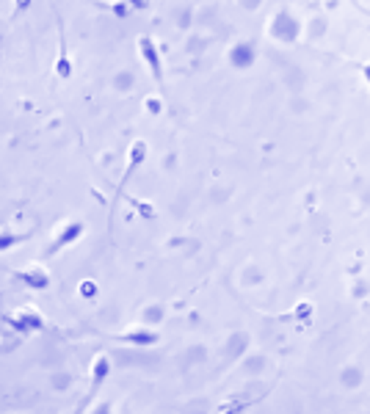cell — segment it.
Instances as JSON below:
<instances>
[{
    "instance_id": "obj_1",
    "label": "cell",
    "mask_w": 370,
    "mask_h": 414,
    "mask_svg": "<svg viewBox=\"0 0 370 414\" xmlns=\"http://www.w3.org/2000/svg\"><path fill=\"white\" fill-rule=\"evenodd\" d=\"M108 376H111V359H108V353H97L94 362H92V384H89V392H86L83 403L78 406V414L86 412V406L97 398V392L102 389V384L108 382Z\"/></svg>"
},
{
    "instance_id": "obj_2",
    "label": "cell",
    "mask_w": 370,
    "mask_h": 414,
    "mask_svg": "<svg viewBox=\"0 0 370 414\" xmlns=\"http://www.w3.org/2000/svg\"><path fill=\"white\" fill-rule=\"evenodd\" d=\"M138 53L144 56V61L149 66L152 78H155V86L164 89V61H161V53H158V44L152 36H138Z\"/></svg>"
},
{
    "instance_id": "obj_3",
    "label": "cell",
    "mask_w": 370,
    "mask_h": 414,
    "mask_svg": "<svg viewBox=\"0 0 370 414\" xmlns=\"http://www.w3.org/2000/svg\"><path fill=\"white\" fill-rule=\"evenodd\" d=\"M6 323H8L11 329L23 331V334H28V331H42V329H44V318L36 312L34 307H20L17 312L6 315Z\"/></svg>"
},
{
    "instance_id": "obj_4",
    "label": "cell",
    "mask_w": 370,
    "mask_h": 414,
    "mask_svg": "<svg viewBox=\"0 0 370 414\" xmlns=\"http://www.w3.org/2000/svg\"><path fill=\"white\" fill-rule=\"evenodd\" d=\"M147 152H149V147H147V141H133L130 144V150H128V169H125V174H122V180H119V185H116V196L122 199V193H125V183L133 177V171L147 160Z\"/></svg>"
},
{
    "instance_id": "obj_5",
    "label": "cell",
    "mask_w": 370,
    "mask_h": 414,
    "mask_svg": "<svg viewBox=\"0 0 370 414\" xmlns=\"http://www.w3.org/2000/svg\"><path fill=\"white\" fill-rule=\"evenodd\" d=\"M113 340H116V343H128V346H138V348H147V346H155V343L161 340V334L152 331V329L135 326V329H128V331L113 334Z\"/></svg>"
},
{
    "instance_id": "obj_6",
    "label": "cell",
    "mask_w": 370,
    "mask_h": 414,
    "mask_svg": "<svg viewBox=\"0 0 370 414\" xmlns=\"http://www.w3.org/2000/svg\"><path fill=\"white\" fill-rule=\"evenodd\" d=\"M14 279H20L23 285L34 287V290H44L50 285V274L44 265H31V268H23V271H11Z\"/></svg>"
},
{
    "instance_id": "obj_7",
    "label": "cell",
    "mask_w": 370,
    "mask_h": 414,
    "mask_svg": "<svg viewBox=\"0 0 370 414\" xmlns=\"http://www.w3.org/2000/svg\"><path fill=\"white\" fill-rule=\"evenodd\" d=\"M83 232H86V224L80 221V219H78V221H69L67 226H64V229L58 232V238H56V241L50 243L47 255H58V252H61L64 246H69V243H75V241H78V238H80Z\"/></svg>"
},
{
    "instance_id": "obj_8",
    "label": "cell",
    "mask_w": 370,
    "mask_h": 414,
    "mask_svg": "<svg viewBox=\"0 0 370 414\" xmlns=\"http://www.w3.org/2000/svg\"><path fill=\"white\" fill-rule=\"evenodd\" d=\"M266 398V392H260V395H235V398H230V401H224L218 409H216V414H240L243 409H249V406H254L257 401H263Z\"/></svg>"
},
{
    "instance_id": "obj_9",
    "label": "cell",
    "mask_w": 370,
    "mask_h": 414,
    "mask_svg": "<svg viewBox=\"0 0 370 414\" xmlns=\"http://www.w3.org/2000/svg\"><path fill=\"white\" fill-rule=\"evenodd\" d=\"M72 61H69L67 56V39H64V25H61V20H58V61H56V75L58 78H64L69 80L72 78Z\"/></svg>"
},
{
    "instance_id": "obj_10",
    "label": "cell",
    "mask_w": 370,
    "mask_h": 414,
    "mask_svg": "<svg viewBox=\"0 0 370 414\" xmlns=\"http://www.w3.org/2000/svg\"><path fill=\"white\" fill-rule=\"evenodd\" d=\"M122 199H128L144 219H155V216H158V213H155V205H149V202H144V199H135V196H128V193H122Z\"/></svg>"
},
{
    "instance_id": "obj_11",
    "label": "cell",
    "mask_w": 370,
    "mask_h": 414,
    "mask_svg": "<svg viewBox=\"0 0 370 414\" xmlns=\"http://www.w3.org/2000/svg\"><path fill=\"white\" fill-rule=\"evenodd\" d=\"M309 312H312V304H307V301H304L302 307H299V310H293L290 315H279V320H296V323H299V320L309 318Z\"/></svg>"
},
{
    "instance_id": "obj_12",
    "label": "cell",
    "mask_w": 370,
    "mask_h": 414,
    "mask_svg": "<svg viewBox=\"0 0 370 414\" xmlns=\"http://www.w3.org/2000/svg\"><path fill=\"white\" fill-rule=\"evenodd\" d=\"M23 238H17V235H0V252H6L8 246H14V243H20Z\"/></svg>"
},
{
    "instance_id": "obj_13",
    "label": "cell",
    "mask_w": 370,
    "mask_h": 414,
    "mask_svg": "<svg viewBox=\"0 0 370 414\" xmlns=\"http://www.w3.org/2000/svg\"><path fill=\"white\" fill-rule=\"evenodd\" d=\"M0 351H3V343H0Z\"/></svg>"
}]
</instances>
